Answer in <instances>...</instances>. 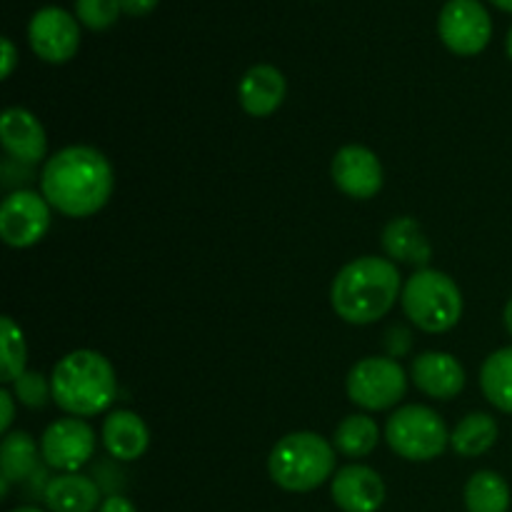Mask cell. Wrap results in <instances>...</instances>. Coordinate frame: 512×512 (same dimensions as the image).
Instances as JSON below:
<instances>
[{"label":"cell","mask_w":512,"mask_h":512,"mask_svg":"<svg viewBox=\"0 0 512 512\" xmlns=\"http://www.w3.org/2000/svg\"><path fill=\"white\" fill-rule=\"evenodd\" d=\"M120 10V0H75L78 20L90 30H108L118 20Z\"/></svg>","instance_id":"27"},{"label":"cell","mask_w":512,"mask_h":512,"mask_svg":"<svg viewBox=\"0 0 512 512\" xmlns=\"http://www.w3.org/2000/svg\"><path fill=\"white\" fill-rule=\"evenodd\" d=\"M25 360H28V348H25L23 330L10 315H3L0 318V383L13 385L25 373Z\"/></svg>","instance_id":"25"},{"label":"cell","mask_w":512,"mask_h":512,"mask_svg":"<svg viewBox=\"0 0 512 512\" xmlns=\"http://www.w3.org/2000/svg\"><path fill=\"white\" fill-rule=\"evenodd\" d=\"M380 428L368 415H348L335 428L333 448L345 458H365L378 448Z\"/></svg>","instance_id":"24"},{"label":"cell","mask_w":512,"mask_h":512,"mask_svg":"<svg viewBox=\"0 0 512 512\" xmlns=\"http://www.w3.org/2000/svg\"><path fill=\"white\" fill-rule=\"evenodd\" d=\"M28 40L33 53L45 63H68L80 48L78 20L63 8H40L30 18Z\"/></svg>","instance_id":"11"},{"label":"cell","mask_w":512,"mask_h":512,"mask_svg":"<svg viewBox=\"0 0 512 512\" xmlns=\"http://www.w3.org/2000/svg\"><path fill=\"white\" fill-rule=\"evenodd\" d=\"M43 500L50 512H98L103 505L98 485L80 473H60L50 478Z\"/></svg>","instance_id":"18"},{"label":"cell","mask_w":512,"mask_h":512,"mask_svg":"<svg viewBox=\"0 0 512 512\" xmlns=\"http://www.w3.org/2000/svg\"><path fill=\"white\" fill-rule=\"evenodd\" d=\"M500 428L493 415L488 413H470L458 423V428L450 433V445L460 458H478L488 453L498 440Z\"/></svg>","instance_id":"21"},{"label":"cell","mask_w":512,"mask_h":512,"mask_svg":"<svg viewBox=\"0 0 512 512\" xmlns=\"http://www.w3.org/2000/svg\"><path fill=\"white\" fill-rule=\"evenodd\" d=\"M53 403L73 418H93L108 410L118 395V378L98 350H73L55 363L50 375Z\"/></svg>","instance_id":"3"},{"label":"cell","mask_w":512,"mask_h":512,"mask_svg":"<svg viewBox=\"0 0 512 512\" xmlns=\"http://www.w3.org/2000/svg\"><path fill=\"white\" fill-rule=\"evenodd\" d=\"M410 375L415 388L435 400H453L465 388L463 365L450 353H423L413 360Z\"/></svg>","instance_id":"15"},{"label":"cell","mask_w":512,"mask_h":512,"mask_svg":"<svg viewBox=\"0 0 512 512\" xmlns=\"http://www.w3.org/2000/svg\"><path fill=\"white\" fill-rule=\"evenodd\" d=\"M383 248L398 263L425 265L433 258V248L413 218L390 220L383 230Z\"/></svg>","instance_id":"19"},{"label":"cell","mask_w":512,"mask_h":512,"mask_svg":"<svg viewBox=\"0 0 512 512\" xmlns=\"http://www.w3.org/2000/svg\"><path fill=\"white\" fill-rule=\"evenodd\" d=\"M0 143L3 150L20 165H38L48 153L45 128L30 110L8 108L0 118Z\"/></svg>","instance_id":"13"},{"label":"cell","mask_w":512,"mask_h":512,"mask_svg":"<svg viewBox=\"0 0 512 512\" xmlns=\"http://www.w3.org/2000/svg\"><path fill=\"white\" fill-rule=\"evenodd\" d=\"M13 512H43L40 508H30V505H25V508H15Z\"/></svg>","instance_id":"35"},{"label":"cell","mask_w":512,"mask_h":512,"mask_svg":"<svg viewBox=\"0 0 512 512\" xmlns=\"http://www.w3.org/2000/svg\"><path fill=\"white\" fill-rule=\"evenodd\" d=\"M268 473L288 493H310L335 475V448L318 433H290L270 450Z\"/></svg>","instance_id":"4"},{"label":"cell","mask_w":512,"mask_h":512,"mask_svg":"<svg viewBox=\"0 0 512 512\" xmlns=\"http://www.w3.org/2000/svg\"><path fill=\"white\" fill-rule=\"evenodd\" d=\"M438 33L455 55H478L493 35V20L480 0H448L440 10Z\"/></svg>","instance_id":"8"},{"label":"cell","mask_w":512,"mask_h":512,"mask_svg":"<svg viewBox=\"0 0 512 512\" xmlns=\"http://www.w3.org/2000/svg\"><path fill=\"white\" fill-rule=\"evenodd\" d=\"M120 5H123V13L138 18V15H148L158 5V0H120Z\"/></svg>","instance_id":"31"},{"label":"cell","mask_w":512,"mask_h":512,"mask_svg":"<svg viewBox=\"0 0 512 512\" xmlns=\"http://www.w3.org/2000/svg\"><path fill=\"white\" fill-rule=\"evenodd\" d=\"M95 453V430L83 418H60L45 428L40 455L58 473H78Z\"/></svg>","instance_id":"10"},{"label":"cell","mask_w":512,"mask_h":512,"mask_svg":"<svg viewBox=\"0 0 512 512\" xmlns=\"http://www.w3.org/2000/svg\"><path fill=\"white\" fill-rule=\"evenodd\" d=\"M493 5H498V8L508 10V13H512V0H490Z\"/></svg>","instance_id":"34"},{"label":"cell","mask_w":512,"mask_h":512,"mask_svg":"<svg viewBox=\"0 0 512 512\" xmlns=\"http://www.w3.org/2000/svg\"><path fill=\"white\" fill-rule=\"evenodd\" d=\"M385 440L395 455L410 463L440 458L450 445L443 418L428 405H403L385 423Z\"/></svg>","instance_id":"6"},{"label":"cell","mask_w":512,"mask_h":512,"mask_svg":"<svg viewBox=\"0 0 512 512\" xmlns=\"http://www.w3.org/2000/svg\"><path fill=\"white\" fill-rule=\"evenodd\" d=\"M335 505L343 512H378L385 503V483L368 465H345L333 475Z\"/></svg>","instance_id":"14"},{"label":"cell","mask_w":512,"mask_h":512,"mask_svg":"<svg viewBox=\"0 0 512 512\" xmlns=\"http://www.w3.org/2000/svg\"><path fill=\"white\" fill-rule=\"evenodd\" d=\"M405 318L423 333H448L463 318V293L450 275L433 268H420L403 285Z\"/></svg>","instance_id":"5"},{"label":"cell","mask_w":512,"mask_h":512,"mask_svg":"<svg viewBox=\"0 0 512 512\" xmlns=\"http://www.w3.org/2000/svg\"><path fill=\"white\" fill-rule=\"evenodd\" d=\"M113 165L90 145H68L45 160L40 190L50 208L68 218H90L113 195Z\"/></svg>","instance_id":"1"},{"label":"cell","mask_w":512,"mask_h":512,"mask_svg":"<svg viewBox=\"0 0 512 512\" xmlns=\"http://www.w3.org/2000/svg\"><path fill=\"white\" fill-rule=\"evenodd\" d=\"M50 228V203L35 190H13L0 205V238L10 248L40 243Z\"/></svg>","instance_id":"9"},{"label":"cell","mask_w":512,"mask_h":512,"mask_svg":"<svg viewBox=\"0 0 512 512\" xmlns=\"http://www.w3.org/2000/svg\"><path fill=\"white\" fill-rule=\"evenodd\" d=\"M8 490H10V480L5 475H0V498H8Z\"/></svg>","instance_id":"33"},{"label":"cell","mask_w":512,"mask_h":512,"mask_svg":"<svg viewBox=\"0 0 512 512\" xmlns=\"http://www.w3.org/2000/svg\"><path fill=\"white\" fill-rule=\"evenodd\" d=\"M0 48H3V65H0V78L8 80L10 73L15 70V65H18V50H15L13 40H10V38L0 40Z\"/></svg>","instance_id":"29"},{"label":"cell","mask_w":512,"mask_h":512,"mask_svg":"<svg viewBox=\"0 0 512 512\" xmlns=\"http://www.w3.org/2000/svg\"><path fill=\"white\" fill-rule=\"evenodd\" d=\"M480 388L495 408L512 415V345L485 358L480 370Z\"/></svg>","instance_id":"22"},{"label":"cell","mask_w":512,"mask_h":512,"mask_svg":"<svg viewBox=\"0 0 512 512\" xmlns=\"http://www.w3.org/2000/svg\"><path fill=\"white\" fill-rule=\"evenodd\" d=\"M383 165L365 145H345L333 158V183L355 200H370L383 188Z\"/></svg>","instance_id":"12"},{"label":"cell","mask_w":512,"mask_h":512,"mask_svg":"<svg viewBox=\"0 0 512 512\" xmlns=\"http://www.w3.org/2000/svg\"><path fill=\"white\" fill-rule=\"evenodd\" d=\"M508 55H510V60H512V28H510V33H508Z\"/></svg>","instance_id":"36"},{"label":"cell","mask_w":512,"mask_h":512,"mask_svg":"<svg viewBox=\"0 0 512 512\" xmlns=\"http://www.w3.org/2000/svg\"><path fill=\"white\" fill-rule=\"evenodd\" d=\"M288 85H285V75L273 65H253L248 73L240 78L238 98L240 105L253 118H268L275 110L283 105Z\"/></svg>","instance_id":"16"},{"label":"cell","mask_w":512,"mask_h":512,"mask_svg":"<svg viewBox=\"0 0 512 512\" xmlns=\"http://www.w3.org/2000/svg\"><path fill=\"white\" fill-rule=\"evenodd\" d=\"M105 450L120 463H133L143 458L150 445V430L145 420L133 410H115L103 420L100 428Z\"/></svg>","instance_id":"17"},{"label":"cell","mask_w":512,"mask_h":512,"mask_svg":"<svg viewBox=\"0 0 512 512\" xmlns=\"http://www.w3.org/2000/svg\"><path fill=\"white\" fill-rule=\"evenodd\" d=\"M400 295V273L393 260L365 255L335 275L330 303L345 323L370 325L385 318Z\"/></svg>","instance_id":"2"},{"label":"cell","mask_w":512,"mask_h":512,"mask_svg":"<svg viewBox=\"0 0 512 512\" xmlns=\"http://www.w3.org/2000/svg\"><path fill=\"white\" fill-rule=\"evenodd\" d=\"M465 508L468 512H508L510 488L503 475L480 470L465 485Z\"/></svg>","instance_id":"23"},{"label":"cell","mask_w":512,"mask_h":512,"mask_svg":"<svg viewBox=\"0 0 512 512\" xmlns=\"http://www.w3.org/2000/svg\"><path fill=\"white\" fill-rule=\"evenodd\" d=\"M40 445L35 443L33 435L23 433V430H15L8 433L0 443V475L10 480V483H23L38 468Z\"/></svg>","instance_id":"20"},{"label":"cell","mask_w":512,"mask_h":512,"mask_svg":"<svg viewBox=\"0 0 512 512\" xmlns=\"http://www.w3.org/2000/svg\"><path fill=\"white\" fill-rule=\"evenodd\" d=\"M98 512H138V510H135V505L130 503L128 498H123V495H110V498L103 500V505H100Z\"/></svg>","instance_id":"30"},{"label":"cell","mask_w":512,"mask_h":512,"mask_svg":"<svg viewBox=\"0 0 512 512\" xmlns=\"http://www.w3.org/2000/svg\"><path fill=\"white\" fill-rule=\"evenodd\" d=\"M505 328H508V333L512 335V298L508 300V305H505Z\"/></svg>","instance_id":"32"},{"label":"cell","mask_w":512,"mask_h":512,"mask_svg":"<svg viewBox=\"0 0 512 512\" xmlns=\"http://www.w3.org/2000/svg\"><path fill=\"white\" fill-rule=\"evenodd\" d=\"M13 395L25 408L40 410L48 405V400H53V388H50V380L43 373H38V370H25L13 383Z\"/></svg>","instance_id":"26"},{"label":"cell","mask_w":512,"mask_h":512,"mask_svg":"<svg viewBox=\"0 0 512 512\" xmlns=\"http://www.w3.org/2000/svg\"><path fill=\"white\" fill-rule=\"evenodd\" d=\"M348 398L363 410H388L405 398L408 375L403 365L393 358H363L350 368Z\"/></svg>","instance_id":"7"},{"label":"cell","mask_w":512,"mask_h":512,"mask_svg":"<svg viewBox=\"0 0 512 512\" xmlns=\"http://www.w3.org/2000/svg\"><path fill=\"white\" fill-rule=\"evenodd\" d=\"M15 395L10 390H0V433L8 435L15 420Z\"/></svg>","instance_id":"28"}]
</instances>
